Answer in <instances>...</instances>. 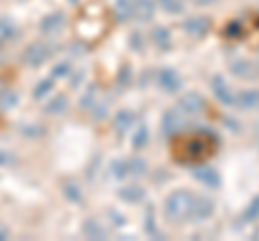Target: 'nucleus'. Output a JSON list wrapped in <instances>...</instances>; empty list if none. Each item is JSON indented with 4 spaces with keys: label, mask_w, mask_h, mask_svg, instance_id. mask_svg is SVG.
<instances>
[{
    "label": "nucleus",
    "mask_w": 259,
    "mask_h": 241,
    "mask_svg": "<svg viewBox=\"0 0 259 241\" xmlns=\"http://www.w3.org/2000/svg\"><path fill=\"white\" fill-rule=\"evenodd\" d=\"M194 196L190 190H175L164 200V218L173 224H184L192 220Z\"/></svg>",
    "instance_id": "1"
},
{
    "label": "nucleus",
    "mask_w": 259,
    "mask_h": 241,
    "mask_svg": "<svg viewBox=\"0 0 259 241\" xmlns=\"http://www.w3.org/2000/svg\"><path fill=\"white\" fill-rule=\"evenodd\" d=\"M216 147H218V136L214 132L194 134V136H190V138H186L182 142L180 159H184V162H201L203 157L212 155Z\"/></svg>",
    "instance_id": "2"
},
{
    "label": "nucleus",
    "mask_w": 259,
    "mask_h": 241,
    "mask_svg": "<svg viewBox=\"0 0 259 241\" xmlns=\"http://www.w3.org/2000/svg\"><path fill=\"white\" fill-rule=\"evenodd\" d=\"M156 84L160 86V91L173 95L177 91H182L184 80L173 67H162V69H158V74H156Z\"/></svg>",
    "instance_id": "3"
},
{
    "label": "nucleus",
    "mask_w": 259,
    "mask_h": 241,
    "mask_svg": "<svg viewBox=\"0 0 259 241\" xmlns=\"http://www.w3.org/2000/svg\"><path fill=\"white\" fill-rule=\"evenodd\" d=\"M192 176L197 179L199 183H203L205 188H209V190H218L221 188V174H218V170L216 168H212V166H207V164H197V166H192Z\"/></svg>",
    "instance_id": "4"
},
{
    "label": "nucleus",
    "mask_w": 259,
    "mask_h": 241,
    "mask_svg": "<svg viewBox=\"0 0 259 241\" xmlns=\"http://www.w3.org/2000/svg\"><path fill=\"white\" fill-rule=\"evenodd\" d=\"M209 28H212V22H209V18H205V15H192V18H188V20L184 22L186 35L192 37V39H203V37H207Z\"/></svg>",
    "instance_id": "5"
},
{
    "label": "nucleus",
    "mask_w": 259,
    "mask_h": 241,
    "mask_svg": "<svg viewBox=\"0 0 259 241\" xmlns=\"http://www.w3.org/2000/svg\"><path fill=\"white\" fill-rule=\"evenodd\" d=\"M212 93L216 101H221L223 106H236V93L231 91V86L227 84V80L223 76L212 78Z\"/></svg>",
    "instance_id": "6"
},
{
    "label": "nucleus",
    "mask_w": 259,
    "mask_h": 241,
    "mask_svg": "<svg viewBox=\"0 0 259 241\" xmlns=\"http://www.w3.org/2000/svg\"><path fill=\"white\" fill-rule=\"evenodd\" d=\"M207 103L203 99V95H199L197 91H188L182 95L180 99V110L186 112V114H201V112H205Z\"/></svg>",
    "instance_id": "7"
},
{
    "label": "nucleus",
    "mask_w": 259,
    "mask_h": 241,
    "mask_svg": "<svg viewBox=\"0 0 259 241\" xmlns=\"http://www.w3.org/2000/svg\"><path fill=\"white\" fill-rule=\"evenodd\" d=\"M184 127V118L180 114V110H166L164 114H162V134L166 136V138H173L182 132Z\"/></svg>",
    "instance_id": "8"
},
{
    "label": "nucleus",
    "mask_w": 259,
    "mask_h": 241,
    "mask_svg": "<svg viewBox=\"0 0 259 241\" xmlns=\"http://www.w3.org/2000/svg\"><path fill=\"white\" fill-rule=\"evenodd\" d=\"M156 15V3L153 0H134L132 3V18L139 22H151Z\"/></svg>",
    "instance_id": "9"
},
{
    "label": "nucleus",
    "mask_w": 259,
    "mask_h": 241,
    "mask_svg": "<svg viewBox=\"0 0 259 241\" xmlns=\"http://www.w3.org/2000/svg\"><path fill=\"white\" fill-rule=\"evenodd\" d=\"M214 215V200L207 196H197L194 198V209H192V220H207Z\"/></svg>",
    "instance_id": "10"
},
{
    "label": "nucleus",
    "mask_w": 259,
    "mask_h": 241,
    "mask_svg": "<svg viewBox=\"0 0 259 241\" xmlns=\"http://www.w3.org/2000/svg\"><path fill=\"white\" fill-rule=\"evenodd\" d=\"M236 106L244 110H259V88L242 91L236 95Z\"/></svg>",
    "instance_id": "11"
},
{
    "label": "nucleus",
    "mask_w": 259,
    "mask_h": 241,
    "mask_svg": "<svg viewBox=\"0 0 259 241\" xmlns=\"http://www.w3.org/2000/svg\"><path fill=\"white\" fill-rule=\"evenodd\" d=\"M151 41H153V45H156L160 52H168V50H171V45H173L171 30L164 28V26L153 28V33H151Z\"/></svg>",
    "instance_id": "12"
},
{
    "label": "nucleus",
    "mask_w": 259,
    "mask_h": 241,
    "mask_svg": "<svg viewBox=\"0 0 259 241\" xmlns=\"http://www.w3.org/2000/svg\"><path fill=\"white\" fill-rule=\"evenodd\" d=\"M145 230H147V237L162 239V232H160L158 222H156V209H153V205H147V213H145Z\"/></svg>",
    "instance_id": "13"
},
{
    "label": "nucleus",
    "mask_w": 259,
    "mask_h": 241,
    "mask_svg": "<svg viewBox=\"0 0 259 241\" xmlns=\"http://www.w3.org/2000/svg\"><path fill=\"white\" fill-rule=\"evenodd\" d=\"M255 65L250 61H244V58H238V61H233L231 63V71H233V76H238V78H255Z\"/></svg>",
    "instance_id": "14"
},
{
    "label": "nucleus",
    "mask_w": 259,
    "mask_h": 241,
    "mask_svg": "<svg viewBox=\"0 0 259 241\" xmlns=\"http://www.w3.org/2000/svg\"><path fill=\"white\" fill-rule=\"evenodd\" d=\"M119 196L127 203H141V200H145V190L141 186H127L119 190Z\"/></svg>",
    "instance_id": "15"
},
{
    "label": "nucleus",
    "mask_w": 259,
    "mask_h": 241,
    "mask_svg": "<svg viewBox=\"0 0 259 241\" xmlns=\"http://www.w3.org/2000/svg\"><path fill=\"white\" fill-rule=\"evenodd\" d=\"M132 123H134V114L130 110H121L119 114L115 116V127H117L119 134H127L130 127H132Z\"/></svg>",
    "instance_id": "16"
},
{
    "label": "nucleus",
    "mask_w": 259,
    "mask_h": 241,
    "mask_svg": "<svg viewBox=\"0 0 259 241\" xmlns=\"http://www.w3.org/2000/svg\"><path fill=\"white\" fill-rule=\"evenodd\" d=\"M115 15H117V22H127L132 18V3H130V0H117Z\"/></svg>",
    "instance_id": "17"
},
{
    "label": "nucleus",
    "mask_w": 259,
    "mask_h": 241,
    "mask_svg": "<svg viewBox=\"0 0 259 241\" xmlns=\"http://www.w3.org/2000/svg\"><path fill=\"white\" fill-rule=\"evenodd\" d=\"M158 5L164 13H171V15L184 13V0H158Z\"/></svg>",
    "instance_id": "18"
},
{
    "label": "nucleus",
    "mask_w": 259,
    "mask_h": 241,
    "mask_svg": "<svg viewBox=\"0 0 259 241\" xmlns=\"http://www.w3.org/2000/svg\"><path fill=\"white\" fill-rule=\"evenodd\" d=\"M257 218H259V196H255L250 200L248 207L244 209V213H242V220L244 222H255Z\"/></svg>",
    "instance_id": "19"
},
{
    "label": "nucleus",
    "mask_w": 259,
    "mask_h": 241,
    "mask_svg": "<svg viewBox=\"0 0 259 241\" xmlns=\"http://www.w3.org/2000/svg\"><path fill=\"white\" fill-rule=\"evenodd\" d=\"M145 170H147V162L141 157H134L127 162V174H134V176H141L145 174Z\"/></svg>",
    "instance_id": "20"
},
{
    "label": "nucleus",
    "mask_w": 259,
    "mask_h": 241,
    "mask_svg": "<svg viewBox=\"0 0 259 241\" xmlns=\"http://www.w3.org/2000/svg\"><path fill=\"white\" fill-rule=\"evenodd\" d=\"M134 147L136 149H143L145 147V144H147L149 142V130H147V127H139V132H136V136H134Z\"/></svg>",
    "instance_id": "21"
},
{
    "label": "nucleus",
    "mask_w": 259,
    "mask_h": 241,
    "mask_svg": "<svg viewBox=\"0 0 259 241\" xmlns=\"http://www.w3.org/2000/svg\"><path fill=\"white\" fill-rule=\"evenodd\" d=\"M225 37H229V39H238V37H242V26H240V22H231V24H227V28H225Z\"/></svg>",
    "instance_id": "22"
},
{
    "label": "nucleus",
    "mask_w": 259,
    "mask_h": 241,
    "mask_svg": "<svg viewBox=\"0 0 259 241\" xmlns=\"http://www.w3.org/2000/svg\"><path fill=\"white\" fill-rule=\"evenodd\" d=\"M130 43L134 45L136 52H143V37H141V33H134L132 39H130Z\"/></svg>",
    "instance_id": "23"
},
{
    "label": "nucleus",
    "mask_w": 259,
    "mask_h": 241,
    "mask_svg": "<svg viewBox=\"0 0 259 241\" xmlns=\"http://www.w3.org/2000/svg\"><path fill=\"white\" fill-rule=\"evenodd\" d=\"M192 5H199V7H209V5H214L218 3V0H190Z\"/></svg>",
    "instance_id": "24"
},
{
    "label": "nucleus",
    "mask_w": 259,
    "mask_h": 241,
    "mask_svg": "<svg viewBox=\"0 0 259 241\" xmlns=\"http://www.w3.org/2000/svg\"><path fill=\"white\" fill-rule=\"evenodd\" d=\"M257 69H259V65H257Z\"/></svg>",
    "instance_id": "25"
}]
</instances>
